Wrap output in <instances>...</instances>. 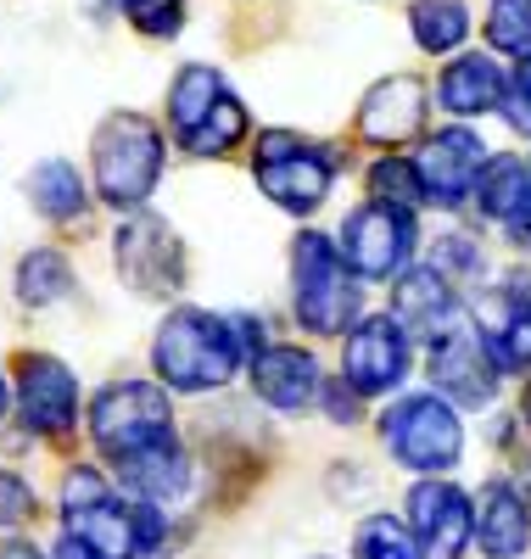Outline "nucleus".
Here are the masks:
<instances>
[{"instance_id":"f257e3e1","label":"nucleus","mask_w":531,"mask_h":559,"mask_svg":"<svg viewBox=\"0 0 531 559\" xmlns=\"http://www.w3.org/2000/svg\"><path fill=\"white\" fill-rule=\"evenodd\" d=\"M157 381L174 392H219L240 364H247V342L235 331V313H208V308H174L152 342Z\"/></svg>"},{"instance_id":"f03ea898","label":"nucleus","mask_w":531,"mask_h":559,"mask_svg":"<svg viewBox=\"0 0 531 559\" xmlns=\"http://www.w3.org/2000/svg\"><path fill=\"white\" fill-rule=\"evenodd\" d=\"M95 191L118 213H140L163 179V129L146 112H107L95 129Z\"/></svg>"},{"instance_id":"7ed1b4c3","label":"nucleus","mask_w":531,"mask_h":559,"mask_svg":"<svg viewBox=\"0 0 531 559\" xmlns=\"http://www.w3.org/2000/svg\"><path fill=\"white\" fill-rule=\"evenodd\" d=\"M292 302H297V324L308 336H342L358 324L364 292H358V274L347 269L342 247L319 229H303L292 241Z\"/></svg>"},{"instance_id":"20e7f679","label":"nucleus","mask_w":531,"mask_h":559,"mask_svg":"<svg viewBox=\"0 0 531 559\" xmlns=\"http://www.w3.org/2000/svg\"><path fill=\"white\" fill-rule=\"evenodd\" d=\"M168 129L190 157H229L247 134V107L208 62H185L168 84Z\"/></svg>"},{"instance_id":"39448f33","label":"nucleus","mask_w":531,"mask_h":559,"mask_svg":"<svg viewBox=\"0 0 531 559\" xmlns=\"http://www.w3.org/2000/svg\"><path fill=\"white\" fill-rule=\"evenodd\" d=\"M380 442L403 471L425 476V481H442L448 471H459L464 459V426H459V408L437 392H409L392 408L380 414Z\"/></svg>"},{"instance_id":"423d86ee","label":"nucleus","mask_w":531,"mask_h":559,"mask_svg":"<svg viewBox=\"0 0 531 559\" xmlns=\"http://www.w3.org/2000/svg\"><path fill=\"white\" fill-rule=\"evenodd\" d=\"M335 152L319 146L308 134H292V129H269L258 134L252 146V179L263 185V197L285 213H314L324 207L330 185H335Z\"/></svg>"},{"instance_id":"0eeeda50","label":"nucleus","mask_w":531,"mask_h":559,"mask_svg":"<svg viewBox=\"0 0 531 559\" xmlns=\"http://www.w3.org/2000/svg\"><path fill=\"white\" fill-rule=\"evenodd\" d=\"M90 437H95V448H102L113 464L146 459V453L179 442L168 397L152 381H118V386H107L102 397L90 403Z\"/></svg>"},{"instance_id":"6e6552de","label":"nucleus","mask_w":531,"mask_h":559,"mask_svg":"<svg viewBox=\"0 0 531 559\" xmlns=\"http://www.w3.org/2000/svg\"><path fill=\"white\" fill-rule=\"evenodd\" d=\"M342 258L358 280H392L409 274L414 247H420V224L403 207H386V202H364L342 218Z\"/></svg>"},{"instance_id":"1a4fd4ad","label":"nucleus","mask_w":531,"mask_h":559,"mask_svg":"<svg viewBox=\"0 0 531 559\" xmlns=\"http://www.w3.org/2000/svg\"><path fill=\"white\" fill-rule=\"evenodd\" d=\"M118 274H123V286L134 297H146V302L179 297V286H185V247H179V236L163 218L134 213L118 229Z\"/></svg>"},{"instance_id":"9d476101","label":"nucleus","mask_w":531,"mask_h":559,"mask_svg":"<svg viewBox=\"0 0 531 559\" xmlns=\"http://www.w3.org/2000/svg\"><path fill=\"white\" fill-rule=\"evenodd\" d=\"M409 364H414V342L392 313H369L347 331L342 347V381L358 397H386L409 381Z\"/></svg>"},{"instance_id":"9b49d317","label":"nucleus","mask_w":531,"mask_h":559,"mask_svg":"<svg viewBox=\"0 0 531 559\" xmlns=\"http://www.w3.org/2000/svg\"><path fill=\"white\" fill-rule=\"evenodd\" d=\"M470 324L498 376H526L531 369V286L526 274H509L504 286H487L470 308Z\"/></svg>"},{"instance_id":"f8f14e48","label":"nucleus","mask_w":531,"mask_h":559,"mask_svg":"<svg viewBox=\"0 0 531 559\" xmlns=\"http://www.w3.org/2000/svg\"><path fill=\"white\" fill-rule=\"evenodd\" d=\"M409 532H414L420 559H459L475 537V498L459 481H414Z\"/></svg>"},{"instance_id":"ddd939ff","label":"nucleus","mask_w":531,"mask_h":559,"mask_svg":"<svg viewBox=\"0 0 531 559\" xmlns=\"http://www.w3.org/2000/svg\"><path fill=\"white\" fill-rule=\"evenodd\" d=\"M487 146H481V134L453 123V129H437L425 134V146L414 157V174H420V191L430 207H459L464 197H475V179L487 168Z\"/></svg>"},{"instance_id":"4468645a","label":"nucleus","mask_w":531,"mask_h":559,"mask_svg":"<svg viewBox=\"0 0 531 559\" xmlns=\"http://www.w3.org/2000/svg\"><path fill=\"white\" fill-rule=\"evenodd\" d=\"M17 408L39 437H68L79 414V381L73 369L51 353H23L17 358Z\"/></svg>"},{"instance_id":"2eb2a0df","label":"nucleus","mask_w":531,"mask_h":559,"mask_svg":"<svg viewBox=\"0 0 531 559\" xmlns=\"http://www.w3.org/2000/svg\"><path fill=\"white\" fill-rule=\"evenodd\" d=\"M430 381H437V397H448L453 408H487L498 397V364L481 347L475 324H459L453 336L430 347Z\"/></svg>"},{"instance_id":"dca6fc26","label":"nucleus","mask_w":531,"mask_h":559,"mask_svg":"<svg viewBox=\"0 0 531 559\" xmlns=\"http://www.w3.org/2000/svg\"><path fill=\"white\" fill-rule=\"evenodd\" d=\"M392 319L409 331V342L437 347L442 336H453L464 324V302H459V292L448 286L437 269H409V274H398Z\"/></svg>"},{"instance_id":"f3484780","label":"nucleus","mask_w":531,"mask_h":559,"mask_svg":"<svg viewBox=\"0 0 531 559\" xmlns=\"http://www.w3.org/2000/svg\"><path fill=\"white\" fill-rule=\"evenodd\" d=\"M425 129V79L392 73L358 102V134L375 146H403Z\"/></svg>"},{"instance_id":"a211bd4d","label":"nucleus","mask_w":531,"mask_h":559,"mask_svg":"<svg viewBox=\"0 0 531 559\" xmlns=\"http://www.w3.org/2000/svg\"><path fill=\"white\" fill-rule=\"evenodd\" d=\"M475 543L487 559H520L531 548V503L515 481H487L475 492Z\"/></svg>"},{"instance_id":"6ab92c4d","label":"nucleus","mask_w":531,"mask_h":559,"mask_svg":"<svg viewBox=\"0 0 531 559\" xmlns=\"http://www.w3.org/2000/svg\"><path fill=\"white\" fill-rule=\"evenodd\" d=\"M252 392L280 414H303L319 397V358L308 347H263L252 358Z\"/></svg>"},{"instance_id":"aec40b11","label":"nucleus","mask_w":531,"mask_h":559,"mask_svg":"<svg viewBox=\"0 0 531 559\" xmlns=\"http://www.w3.org/2000/svg\"><path fill=\"white\" fill-rule=\"evenodd\" d=\"M504 90H509V73H504L487 51H464V57H453V62L442 68L437 102H442V112H453V118H487V112L504 107Z\"/></svg>"},{"instance_id":"412c9836","label":"nucleus","mask_w":531,"mask_h":559,"mask_svg":"<svg viewBox=\"0 0 531 559\" xmlns=\"http://www.w3.org/2000/svg\"><path fill=\"white\" fill-rule=\"evenodd\" d=\"M118 476H123V487H129L140 503H174V498L190 492V481H197L179 442H168V448H157V453H146V459L118 464Z\"/></svg>"},{"instance_id":"4be33fe9","label":"nucleus","mask_w":531,"mask_h":559,"mask_svg":"<svg viewBox=\"0 0 531 559\" xmlns=\"http://www.w3.org/2000/svg\"><path fill=\"white\" fill-rule=\"evenodd\" d=\"M526 191H531V163L504 152V157H487V168H481V179H475V207H481V218L504 224V218L526 202Z\"/></svg>"},{"instance_id":"5701e85b","label":"nucleus","mask_w":531,"mask_h":559,"mask_svg":"<svg viewBox=\"0 0 531 559\" xmlns=\"http://www.w3.org/2000/svg\"><path fill=\"white\" fill-rule=\"evenodd\" d=\"M409 28H414V45L430 57H448L470 39V12L464 0H414L409 7Z\"/></svg>"},{"instance_id":"b1692460","label":"nucleus","mask_w":531,"mask_h":559,"mask_svg":"<svg viewBox=\"0 0 531 559\" xmlns=\"http://www.w3.org/2000/svg\"><path fill=\"white\" fill-rule=\"evenodd\" d=\"M28 202H34L45 218H79L84 185H79V174H73L62 157H51V163H39V168L28 174Z\"/></svg>"},{"instance_id":"393cba45","label":"nucleus","mask_w":531,"mask_h":559,"mask_svg":"<svg viewBox=\"0 0 531 559\" xmlns=\"http://www.w3.org/2000/svg\"><path fill=\"white\" fill-rule=\"evenodd\" d=\"M68 286H73V269H68V258L51 252V247H39V252H28V258L17 263V297H23L28 308H45V302L68 297Z\"/></svg>"},{"instance_id":"a878e982","label":"nucleus","mask_w":531,"mask_h":559,"mask_svg":"<svg viewBox=\"0 0 531 559\" xmlns=\"http://www.w3.org/2000/svg\"><path fill=\"white\" fill-rule=\"evenodd\" d=\"M487 45L504 57L531 62V0H493L487 7Z\"/></svg>"},{"instance_id":"bb28decb","label":"nucleus","mask_w":531,"mask_h":559,"mask_svg":"<svg viewBox=\"0 0 531 559\" xmlns=\"http://www.w3.org/2000/svg\"><path fill=\"white\" fill-rule=\"evenodd\" d=\"M369 197H375V202H386V207L414 213V207L425 202L420 174H414V157H380V163L369 168Z\"/></svg>"},{"instance_id":"cd10ccee","label":"nucleus","mask_w":531,"mask_h":559,"mask_svg":"<svg viewBox=\"0 0 531 559\" xmlns=\"http://www.w3.org/2000/svg\"><path fill=\"white\" fill-rule=\"evenodd\" d=\"M353 559H420L414 548V532L392 515H369L358 532H353Z\"/></svg>"},{"instance_id":"c85d7f7f","label":"nucleus","mask_w":531,"mask_h":559,"mask_svg":"<svg viewBox=\"0 0 531 559\" xmlns=\"http://www.w3.org/2000/svg\"><path fill=\"white\" fill-rule=\"evenodd\" d=\"M118 7L140 34H152V39H174L185 28V0H118Z\"/></svg>"},{"instance_id":"c756f323","label":"nucleus","mask_w":531,"mask_h":559,"mask_svg":"<svg viewBox=\"0 0 531 559\" xmlns=\"http://www.w3.org/2000/svg\"><path fill=\"white\" fill-rule=\"evenodd\" d=\"M430 269H437L448 286H459V280H475L481 269H487V258H481V247L470 236H442L437 241V263H430Z\"/></svg>"},{"instance_id":"7c9ffc66","label":"nucleus","mask_w":531,"mask_h":559,"mask_svg":"<svg viewBox=\"0 0 531 559\" xmlns=\"http://www.w3.org/2000/svg\"><path fill=\"white\" fill-rule=\"evenodd\" d=\"M34 521V492L17 471H0V526H28Z\"/></svg>"},{"instance_id":"2f4dec72","label":"nucleus","mask_w":531,"mask_h":559,"mask_svg":"<svg viewBox=\"0 0 531 559\" xmlns=\"http://www.w3.org/2000/svg\"><path fill=\"white\" fill-rule=\"evenodd\" d=\"M504 118L515 134H531V62H520L509 73V90H504Z\"/></svg>"},{"instance_id":"473e14b6","label":"nucleus","mask_w":531,"mask_h":559,"mask_svg":"<svg viewBox=\"0 0 531 559\" xmlns=\"http://www.w3.org/2000/svg\"><path fill=\"white\" fill-rule=\"evenodd\" d=\"M504 236H509L515 252H531V191H526V202L504 218Z\"/></svg>"},{"instance_id":"72a5a7b5","label":"nucleus","mask_w":531,"mask_h":559,"mask_svg":"<svg viewBox=\"0 0 531 559\" xmlns=\"http://www.w3.org/2000/svg\"><path fill=\"white\" fill-rule=\"evenodd\" d=\"M57 559H95V554H90L84 543H73V537L62 532V543H57Z\"/></svg>"},{"instance_id":"f704fd0d","label":"nucleus","mask_w":531,"mask_h":559,"mask_svg":"<svg viewBox=\"0 0 531 559\" xmlns=\"http://www.w3.org/2000/svg\"><path fill=\"white\" fill-rule=\"evenodd\" d=\"M0 559H45V554L28 548V543H0Z\"/></svg>"},{"instance_id":"c9c22d12","label":"nucleus","mask_w":531,"mask_h":559,"mask_svg":"<svg viewBox=\"0 0 531 559\" xmlns=\"http://www.w3.org/2000/svg\"><path fill=\"white\" fill-rule=\"evenodd\" d=\"M520 498L531 503V459H526V471H520Z\"/></svg>"},{"instance_id":"e433bc0d","label":"nucleus","mask_w":531,"mask_h":559,"mask_svg":"<svg viewBox=\"0 0 531 559\" xmlns=\"http://www.w3.org/2000/svg\"><path fill=\"white\" fill-rule=\"evenodd\" d=\"M520 414H526V426H531V381H526V397H520Z\"/></svg>"},{"instance_id":"4c0bfd02","label":"nucleus","mask_w":531,"mask_h":559,"mask_svg":"<svg viewBox=\"0 0 531 559\" xmlns=\"http://www.w3.org/2000/svg\"><path fill=\"white\" fill-rule=\"evenodd\" d=\"M0 414H7V376H0Z\"/></svg>"}]
</instances>
